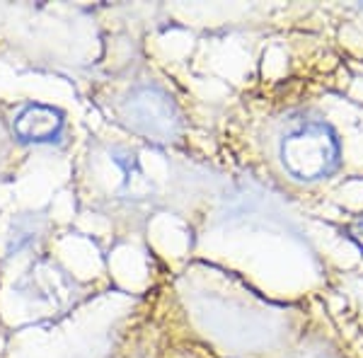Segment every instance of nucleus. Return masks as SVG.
<instances>
[{
  "instance_id": "f257e3e1",
  "label": "nucleus",
  "mask_w": 363,
  "mask_h": 358,
  "mask_svg": "<svg viewBox=\"0 0 363 358\" xmlns=\"http://www.w3.org/2000/svg\"><path fill=\"white\" fill-rule=\"evenodd\" d=\"M284 165L301 179L327 177L339 162V143L322 124H303L281 145Z\"/></svg>"
},
{
  "instance_id": "f03ea898",
  "label": "nucleus",
  "mask_w": 363,
  "mask_h": 358,
  "mask_svg": "<svg viewBox=\"0 0 363 358\" xmlns=\"http://www.w3.org/2000/svg\"><path fill=\"white\" fill-rule=\"evenodd\" d=\"M63 128V114L46 104H29L17 114L15 133L27 143H51Z\"/></svg>"
}]
</instances>
